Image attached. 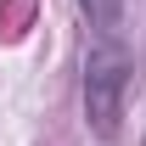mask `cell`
<instances>
[{
  "mask_svg": "<svg viewBox=\"0 0 146 146\" xmlns=\"http://www.w3.org/2000/svg\"><path fill=\"white\" fill-rule=\"evenodd\" d=\"M129 73H135V56H129L124 34H90L84 68H79V101H84V124H90L96 141H112L118 135Z\"/></svg>",
  "mask_w": 146,
  "mask_h": 146,
  "instance_id": "1",
  "label": "cell"
},
{
  "mask_svg": "<svg viewBox=\"0 0 146 146\" xmlns=\"http://www.w3.org/2000/svg\"><path fill=\"white\" fill-rule=\"evenodd\" d=\"M90 34H124V6L129 0H73Z\"/></svg>",
  "mask_w": 146,
  "mask_h": 146,
  "instance_id": "2",
  "label": "cell"
},
{
  "mask_svg": "<svg viewBox=\"0 0 146 146\" xmlns=\"http://www.w3.org/2000/svg\"><path fill=\"white\" fill-rule=\"evenodd\" d=\"M141 146H146V129H141Z\"/></svg>",
  "mask_w": 146,
  "mask_h": 146,
  "instance_id": "3",
  "label": "cell"
}]
</instances>
